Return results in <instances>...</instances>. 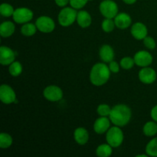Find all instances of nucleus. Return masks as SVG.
<instances>
[{
    "label": "nucleus",
    "instance_id": "obj_1",
    "mask_svg": "<svg viewBox=\"0 0 157 157\" xmlns=\"http://www.w3.org/2000/svg\"><path fill=\"white\" fill-rule=\"evenodd\" d=\"M131 110L125 104H118L111 109L110 119L114 125L124 127L127 125L131 118Z\"/></svg>",
    "mask_w": 157,
    "mask_h": 157
},
{
    "label": "nucleus",
    "instance_id": "obj_2",
    "mask_svg": "<svg viewBox=\"0 0 157 157\" xmlns=\"http://www.w3.org/2000/svg\"><path fill=\"white\" fill-rule=\"evenodd\" d=\"M110 70L109 67L103 63H98L94 65L90 71V82L95 86H101L107 82L110 78Z\"/></svg>",
    "mask_w": 157,
    "mask_h": 157
},
{
    "label": "nucleus",
    "instance_id": "obj_3",
    "mask_svg": "<svg viewBox=\"0 0 157 157\" xmlns=\"http://www.w3.org/2000/svg\"><path fill=\"white\" fill-rule=\"evenodd\" d=\"M78 12L74 8H64L58 15V21L61 25L69 26L77 19Z\"/></svg>",
    "mask_w": 157,
    "mask_h": 157
},
{
    "label": "nucleus",
    "instance_id": "obj_4",
    "mask_svg": "<svg viewBox=\"0 0 157 157\" xmlns=\"http://www.w3.org/2000/svg\"><path fill=\"white\" fill-rule=\"evenodd\" d=\"M107 141L112 147H118L124 141V133L118 127H113L107 133Z\"/></svg>",
    "mask_w": 157,
    "mask_h": 157
},
{
    "label": "nucleus",
    "instance_id": "obj_5",
    "mask_svg": "<svg viewBox=\"0 0 157 157\" xmlns=\"http://www.w3.org/2000/svg\"><path fill=\"white\" fill-rule=\"evenodd\" d=\"M100 11L105 18H113L117 15V5L112 0H104L100 5Z\"/></svg>",
    "mask_w": 157,
    "mask_h": 157
},
{
    "label": "nucleus",
    "instance_id": "obj_6",
    "mask_svg": "<svg viewBox=\"0 0 157 157\" xmlns=\"http://www.w3.org/2000/svg\"><path fill=\"white\" fill-rule=\"evenodd\" d=\"M13 19L18 24L29 22L33 18V12L27 8H18L13 13Z\"/></svg>",
    "mask_w": 157,
    "mask_h": 157
},
{
    "label": "nucleus",
    "instance_id": "obj_7",
    "mask_svg": "<svg viewBox=\"0 0 157 157\" xmlns=\"http://www.w3.org/2000/svg\"><path fill=\"white\" fill-rule=\"evenodd\" d=\"M37 29L44 33H49L54 31L55 24L53 20L48 16H41L36 20Z\"/></svg>",
    "mask_w": 157,
    "mask_h": 157
},
{
    "label": "nucleus",
    "instance_id": "obj_8",
    "mask_svg": "<svg viewBox=\"0 0 157 157\" xmlns=\"http://www.w3.org/2000/svg\"><path fill=\"white\" fill-rule=\"evenodd\" d=\"M0 100L3 104H9L15 102L16 95L13 89L9 85L2 84L0 87Z\"/></svg>",
    "mask_w": 157,
    "mask_h": 157
},
{
    "label": "nucleus",
    "instance_id": "obj_9",
    "mask_svg": "<svg viewBox=\"0 0 157 157\" xmlns=\"http://www.w3.org/2000/svg\"><path fill=\"white\" fill-rule=\"evenodd\" d=\"M44 96L48 101L55 102L60 101L62 98L63 92L61 89L57 86H48L44 89Z\"/></svg>",
    "mask_w": 157,
    "mask_h": 157
},
{
    "label": "nucleus",
    "instance_id": "obj_10",
    "mask_svg": "<svg viewBox=\"0 0 157 157\" xmlns=\"http://www.w3.org/2000/svg\"><path fill=\"white\" fill-rule=\"evenodd\" d=\"M134 61L136 65L140 67H147L153 62V57L146 51H140L134 55Z\"/></svg>",
    "mask_w": 157,
    "mask_h": 157
},
{
    "label": "nucleus",
    "instance_id": "obj_11",
    "mask_svg": "<svg viewBox=\"0 0 157 157\" xmlns=\"http://www.w3.org/2000/svg\"><path fill=\"white\" fill-rule=\"evenodd\" d=\"M139 79L144 84H152L156 79V71L151 67H145L139 72Z\"/></svg>",
    "mask_w": 157,
    "mask_h": 157
},
{
    "label": "nucleus",
    "instance_id": "obj_12",
    "mask_svg": "<svg viewBox=\"0 0 157 157\" xmlns=\"http://www.w3.org/2000/svg\"><path fill=\"white\" fill-rule=\"evenodd\" d=\"M15 53L9 47L2 46L0 48V63L2 65L11 64L15 60Z\"/></svg>",
    "mask_w": 157,
    "mask_h": 157
},
{
    "label": "nucleus",
    "instance_id": "obj_13",
    "mask_svg": "<svg viewBox=\"0 0 157 157\" xmlns=\"http://www.w3.org/2000/svg\"><path fill=\"white\" fill-rule=\"evenodd\" d=\"M148 31L144 24L141 22H136L132 26L131 34L136 39H144L147 37Z\"/></svg>",
    "mask_w": 157,
    "mask_h": 157
},
{
    "label": "nucleus",
    "instance_id": "obj_14",
    "mask_svg": "<svg viewBox=\"0 0 157 157\" xmlns=\"http://www.w3.org/2000/svg\"><path fill=\"white\" fill-rule=\"evenodd\" d=\"M131 18L127 13H120L114 18V22L117 27L120 29H126L131 24Z\"/></svg>",
    "mask_w": 157,
    "mask_h": 157
},
{
    "label": "nucleus",
    "instance_id": "obj_15",
    "mask_svg": "<svg viewBox=\"0 0 157 157\" xmlns=\"http://www.w3.org/2000/svg\"><path fill=\"white\" fill-rule=\"evenodd\" d=\"M110 124V121L108 118H107V117H101L95 121L94 130L98 134H102L108 130Z\"/></svg>",
    "mask_w": 157,
    "mask_h": 157
},
{
    "label": "nucleus",
    "instance_id": "obj_16",
    "mask_svg": "<svg viewBox=\"0 0 157 157\" xmlns=\"http://www.w3.org/2000/svg\"><path fill=\"white\" fill-rule=\"evenodd\" d=\"M100 57L104 62H110L114 58V52L111 46L108 44H104L100 49Z\"/></svg>",
    "mask_w": 157,
    "mask_h": 157
},
{
    "label": "nucleus",
    "instance_id": "obj_17",
    "mask_svg": "<svg viewBox=\"0 0 157 157\" xmlns=\"http://www.w3.org/2000/svg\"><path fill=\"white\" fill-rule=\"evenodd\" d=\"M75 139L78 144L84 145L88 141V132L86 129L83 128V127H79V128L76 129L75 131Z\"/></svg>",
    "mask_w": 157,
    "mask_h": 157
},
{
    "label": "nucleus",
    "instance_id": "obj_18",
    "mask_svg": "<svg viewBox=\"0 0 157 157\" xmlns=\"http://www.w3.org/2000/svg\"><path fill=\"white\" fill-rule=\"evenodd\" d=\"M77 21L81 28H87L91 24V17L86 11H80L77 15Z\"/></svg>",
    "mask_w": 157,
    "mask_h": 157
},
{
    "label": "nucleus",
    "instance_id": "obj_19",
    "mask_svg": "<svg viewBox=\"0 0 157 157\" xmlns=\"http://www.w3.org/2000/svg\"><path fill=\"white\" fill-rule=\"evenodd\" d=\"M15 32V25L12 21H4L0 25V35L3 38L11 36Z\"/></svg>",
    "mask_w": 157,
    "mask_h": 157
},
{
    "label": "nucleus",
    "instance_id": "obj_20",
    "mask_svg": "<svg viewBox=\"0 0 157 157\" xmlns=\"http://www.w3.org/2000/svg\"><path fill=\"white\" fill-rule=\"evenodd\" d=\"M97 156L100 157H108L112 154V147L109 144H101L97 148Z\"/></svg>",
    "mask_w": 157,
    "mask_h": 157
},
{
    "label": "nucleus",
    "instance_id": "obj_21",
    "mask_svg": "<svg viewBox=\"0 0 157 157\" xmlns=\"http://www.w3.org/2000/svg\"><path fill=\"white\" fill-rule=\"evenodd\" d=\"M144 133L147 136H153L157 133V124L155 122H147L144 127Z\"/></svg>",
    "mask_w": 157,
    "mask_h": 157
},
{
    "label": "nucleus",
    "instance_id": "obj_22",
    "mask_svg": "<svg viewBox=\"0 0 157 157\" xmlns=\"http://www.w3.org/2000/svg\"><path fill=\"white\" fill-rule=\"evenodd\" d=\"M37 26L36 25L32 24V23H26L21 27V34L25 36H32L36 32Z\"/></svg>",
    "mask_w": 157,
    "mask_h": 157
},
{
    "label": "nucleus",
    "instance_id": "obj_23",
    "mask_svg": "<svg viewBox=\"0 0 157 157\" xmlns=\"http://www.w3.org/2000/svg\"><path fill=\"white\" fill-rule=\"evenodd\" d=\"M147 155L150 156H157V137L149 142L146 147Z\"/></svg>",
    "mask_w": 157,
    "mask_h": 157
},
{
    "label": "nucleus",
    "instance_id": "obj_24",
    "mask_svg": "<svg viewBox=\"0 0 157 157\" xmlns=\"http://www.w3.org/2000/svg\"><path fill=\"white\" fill-rule=\"evenodd\" d=\"M12 144V138L8 133H2L0 134V147L2 149L9 148Z\"/></svg>",
    "mask_w": 157,
    "mask_h": 157
},
{
    "label": "nucleus",
    "instance_id": "obj_25",
    "mask_svg": "<svg viewBox=\"0 0 157 157\" xmlns=\"http://www.w3.org/2000/svg\"><path fill=\"white\" fill-rule=\"evenodd\" d=\"M9 71L12 76L17 77L21 75V73L22 72V66L18 61H15L10 64Z\"/></svg>",
    "mask_w": 157,
    "mask_h": 157
},
{
    "label": "nucleus",
    "instance_id": "obj_26",
    "mask_svg": "<svg viewBox=\"0 0 157 157\" xmlns=\"http://www.w3.org/2000/svg\"><path fill=\"white\" fill-rule=\"evenodd\" d=\"M14 10L13 7L11 5L8 3H2L0 6V13L4 17H10L11 15H13Z\"/></svg>",
    "mask_w": 157,
    "mask_h": 157
},
{
    "label": "nucleus",
    "instance_id": "obj_27",
    "mask_svg": "<svg viewBox=\"0 0 157 157\" xmlns=\"http://www.w3.org/2000/svg\"><path fill=\"white\" fill-rule=\"evenodd\" d=\"M115 22L112 20V18H107L104 20L102 22V29L104 32H110L113 30L115 27Z\"/></svg>",
    "mask_w": 157,
    "mask_h": 157
},
{
    "label": "nucleus",
    "instance_id": "obj_28",
    "mask_svg": "<svg viewBox=\"0 0 157 157\" xmlns=\"http://www.w3.org/2000/svg\"><path fill=\"white\" fill-rule=\"evenodd\" d=\"M135 64L134 59L131 58L130 57H125L121 61V66L124 69L128 70L132 68Z\"/></svg>",
    "mask_w": 157,
    "mask_h": 157
},
{
    "label": "nucleus",
    "instance_id": "obj_29",
    "mask_svg": "<svg viewBox=\"0 0 157 157\" xmlns=\"http://www.w3.org/2000/svg\"><path fill=\"white\" fill-rule=\"evenodd\" d=\"M111 109L107 104H101L98 107V113L101 117H107L110 116Z\"/></svg>",
    "mask_w": 157,
    "mask_h": 157
},
{
    "label": "nucleus",
    "instance_id": "obj_30",
    "mask_svg": "<svg viewBox=\"0 0 157 157\" xmlns=\"http://www.w3.org/2000/svg\"><path fill=\"white\" fill-rule=\"evenodd\" d=\"M89 0H70V4L72 8L75 9H80L84 7Z\"/></svg>",
    "mask_w": 157,
    "mask_h": 157
},
{
    "label": "nucleus",
    "instance_id": "obj_31",
    "mask_svg": "<svg viewBox=\"0 0 157 157\" xmlns=\"http://www.w3.org/2000/svg\"><path fill=\"white\" fill-rule=\"evenodd\" d=\"M144 44L149 49H154L156 48V42L152 37H146L144 39Z\"/></svg>",
    "mask_w": 157,
    "mask_h": 157
},
{
    "label": "nucleus",
    "instance_id": "obj_32",
    "mask_svg": "<svg viewBox=\"0 0 157 157\" xmlns=\"http://www.w3.org/2000/svg\"><path fill=\"white\" fill-rule=\"evenodd\" d=\"M109 68H110V71L113 73H118L120 71L119 64L116 62V61H110V64H109Z\"/></svg>",
    "mask_w": 157,
    "mask_h": 157
},
{
    "label": "nucleus",
    "instance_id": "obj_33",
    "mask_svg": "<svg viewBox=\"0 0 157 157\" xmlns=\"http://www.w3.org/2000/svg\"><path fill=\"white\" fill-rule=\"evenodd\" d=\"M68 2H70V0H55V3L60 7H64L67 6Z\"/></svg>",
    "mask_w": 157,
    "mask_h": 157
},
{
    "label": "nucleus",
    "instance_id": "obj_34",
    "mask_svg": "<svg viewBox=\"0 0 157 157\" xmlns=\"http://www.w3.org/2000/svg\"><path fill=\"white\" fill-rule=\"evenodd\" d=\"M151 117L153 118V121L157 122V105L155 106L151 110Z\"/></svg>",
    "mask_w": 157,
    "mask_h": 157
},
{
    "label": "nucleus",
    "instance_id": "obj_35",
    "mask_svg": "<svg viewBox=\"0 0 157 157\" xmlns=\"http://www.w3.org/2000/svg\"><path fill=\"white\" fill-rule=\"evenodd\" d=\"M123 1H124L125 3H127V4L131 5V4H133V3L136 2V0H123Z\"/></svg>",
    "mask_w": 157,
    "mask_h": 157
},
{
    "label": "nucleus",
    "instance_id": "obj_36",
    "mask_svg": "<svg viewBox=\"0 0 157 157\" xmlns=\"http://www.w3.org/2000/svg\"><path fill=\"white\" fill-rule=\"evenodd\" d=\"M147 155H138L136 157H147Z\"/></svg>",
    "mask_w": 157,
    "mask_h": 157
}]
</instances>
